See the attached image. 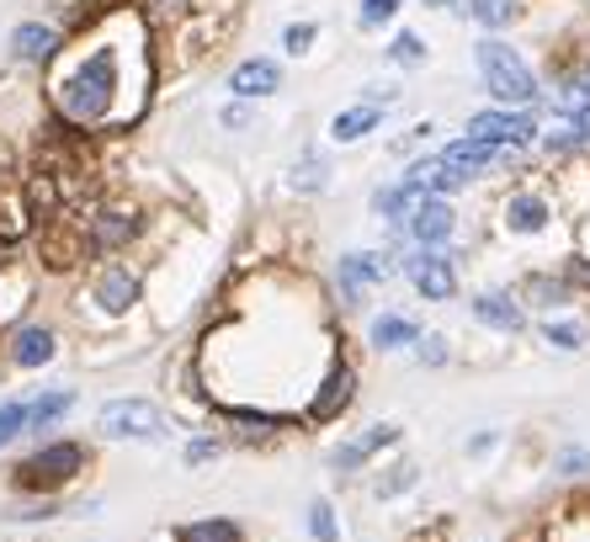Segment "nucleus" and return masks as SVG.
<instances>
[{
  "label": "nucleus",
  "mask_w": 590,
  "mask_h": 542,
  "mask_svg": "<svg viewBox=\"0 0 590 542\" xmlns=\"http://www.w3.org/2000/svg\"><path fill=\"white\" fill-rule=\"evenodd\" d=\"M246 123H250V107H246V101L223 107V128H246Z\"/></svg>",
  "instance_id": "a19ab883"
},
{
  "label": "nucleus",
  "mask_w": 590,
  "mask_h": 542,
  "mask_svg": "<svg viewBox=\"0 0 590 542\" xmlns=\"http://www.w3.org/2000/svg\"><path fill=\"white\" fill-rule=\"evenodd\" d=\"M473 64H479V80H484V91L494 97V107H538V97H542L538 74H532V64L506 38H484L473 49Z\"/></svg>",
  "instance_id": "39448f33"
},
{
  "label": "nucleus",
  "mask_w": 590,
  "mask_h": 542,
  "mask_svg": "<svg viewBox=\"0 0 590 542\" xmlns=\"http://www.w3.org/2000/svg\"><path fill=\"white\" fill-rule=\"evenodd\" d=\"M404 240L420 250H447L458 240V208L452 198H420L404 219Z\"/></svg>",
  "instance_id": "ddd939ff"
},
{
  "label": "nucleus",
  "mask_w": 590,
  "mask_h": 542,
  "mask_svg": "<svg viewBox=\"0 0 590 542\" xmlns=\"http://www.w3.org/2000/svg\"><path fill=\"white\" fill-rule=\"evenodd\" d=\"M399 271H404V282L416 288L426 303H452L458 298V250H420L410 245L399 255Z\"/></svg>",
  "instance_id": "0eeeda50"
},
{
  "label": "nucleus",
  "mask_w": 590,
  "mask_h": 542,
  "mask_svg": "<svg viewBox=\"0 0 590 542\" xmlns=\"http://www.w3.org/2000/svg\"><path fill=\"white\" fill-rule=\"evenodd\" d=\"M416 362H420V368H447V362H452V345H447V335L426 330V335L416 341Z\"/></svg>",
  "instance_id": "f704fd0d"
},
{
  "label": "nucleus",
  "mask_w": 590,
  "mask_h": 542,
  "mask_svg": "<svg viewBox=\"0 0 590 542\" xmlns=\"http://www.w3.org/2000/svg\"><path fill=\"white\" fill-rule=\"evenodd\" d=\"M74 404H80V394L74 389H38V394L27 399V436H38L43 442V431H59L64 420L74 415Z\"/></svg>",
  "instance_id": "a211bd4d"
},
{
  "label": "nucleus",
  "mask_w": 590,
  "mask_h": 542,
  "mask_svg": "<svg viewBox=\"0 0 590 542\" xmlns=\"http://www.w3.org/2000/svg\"><path fill=\"white\" fill-rule=\"evenodd\" d=\"M399 442H404V425L378 420V425H368V431H357L351 442L330 446V469H336V473H362L378 452H389V446H399Z\"/></svg>",
  "instance_id": "4468645a"
},
{
  "label": "nucleus",
  "mask_w": 590,
  "mask_h": 542,
  "mask_svg": "<svg viewBox=\"0 0 590 542\" xmlns=\"http://www.w3.org/2000/svg\"><path fill=\"white\" fill-rule=\"evenodd\" d=\"M303 526H309V538H314V542H341V516H336V505H330L324 494H314V500H309Z\"/></svg>",
  "instance_id": "c756f323"
},
{
  "label": "nucleus",
  "mask_w": 590,
  "mask_h": 542,
  "mask_svg": "<svg viewBox=\"0 0 590 542\" xmlns=\"http://www.w3.org/2000/svg\"><path fill=\"white\" fill-rule=\"evenodd\" d=\"M426 6H458V0H426Z\"/></svg>",
  "instance_id": "79ce46f5"
},
{
  "label": "nucleus",
  "mask_w": 590,
  "mask_h": 542,
  "mask_svg": "<svg viewBox=\"0 0 590 542\" xmlns=\"http://www.w3.org/2000/svg\"><path fill=\"white\" fill-rule=\"evenodd\" d=\"M458 11H463V17H473L479 27H490V32L521 22V0H468V6H458Z\"/></svg>",
  "instance_id": "a878e982"
},
{
  "label": "nucleus",
  "mask_w": 590,
  "mask_h": 542,
  "mask_svg": "<svg viewBox=\"0 0 590 542\" xmlns=\"http://www.w3.org/2000/svg\"><path fill=\"white\" fill-rule=\"evenodd\" d=\"M144 303H149V271H144V261H133V255L97 261V267L86 271L80 293H74V309L91 324H128Z\"/></svg>",
  "instance_id": "f03ea898"
},
{
  "label": "nucleus",
  "mask_w": 590,
  "mask_h": 542,
  "mask_svg": "<svg viewBox=\"0 0 590 542\" xmlns=\"http://www.w3.org/2000/svg\"><path fill=\"white\" fill-rule=\"evenodd\" d=\"M389 59L393 64H404V70L426 64V38H420V32H399V38L389 43Z\"/></svg>",
  "instance_id": "72a5a7b5"
},
{
  "label": "nucleus",
  "mask_w": 590,
  "mask_h": 542,
  "mask_svg": "<svg viewBox=\"0 0 590 542\" xmlns=\"http://www.w3.org/2000/svg\"><path fill=\"white\" fill-rule=\"evenodd\" d=\"M393 271H399L393 250H346L336 261V298H341V309H362V298L372 288H383Z\"/></svg>",
  "instance_id": "6e6552de"
},
{
  "label": "nucleus",
  "mask_w": 590,
  "mask_h": 542,
  "mask_svg": "<svg viewBox=\"0 0 590 542\" xmlns=\"http://www.w3.org/2000/svg\"><path fill=\"white\" fill-rule=\"evenodd\" d=\"M490 446H500V431H479V436L468 442V458H484Z\"/></svg>",
  "instance_id": "ea45409f"
},
{
  "label": "nucleus",
  "mask_w": 590,
  "mask_h": 542,
  "mask_svg": "<svg viewBox=\"0 0 590 542\" xmlns=\"http://www.w3.org/2000/svg\"><path fill=\"white\" fill-rule=\"evenodd\" d=\"M192 11H197V0H144V22L149 27H160V22L181 27Z\"/></svg>",
  "instance_id": "473e14b6"
},
{
  "label": "nucleus",
  "mask_w": 590,
  "mask_h": 542,
  "mask_svg": "<svg viewBox=\"0 0 590 542\" xmlns=\"http://www.w3.org/2000/svg\"><path fill=\"white\" fill-rule=\"evenodd\" d=\"M80 229V250H86V267L97 261H118V255H133L144 245V234L154 229L149 208L139 198H101L91 213L74 219Z\"/></svg>",
  "instance_id": "7ed1b4c3"
},
{
  "label": "nucleus",
  "mask_w": 590,
  "mask_h": 542,
  "mask_svg": "<svg viewBox=\"0 0 590 542\" xmlns=\"http://www.w3.org/2000/svg\"><path fill=\"white\" fill-rule=\"evenodd\" d=\"M314 38H320V32H314L309 22H293L288 32H282V49H288V53H309V43H314Z\"/></svg>",
  "instance_id": "58836bf2"
},
{
  "label": "nucleus",
  "mask_w": 590,
  "mask_h": 542,
  "mask_svg": "<svg viewBox=\"0 0 590 542\" xmlns=\"http://www.w3.org/2000/svg\"><path fill=\"white\" fill-rule=\"evenodd\" d=\"M91 458H97V452L86 442H74V436H43V442L11 469V490L17 494H64L70 484H80V479L91 473Z\"/></svg>",
  "instance_id": "20e7f679"
},
{
  "label": "nucleus",
  "mask_w": 590,
  "mask_h": 542,
  "mask_svg": "<svg viewBox=\"0 0 590 542\" xmlns=\"http://www.w3.org/2000/svg\"><path fill=\"white\" fill-rule=\"evenodd\" d=\"M416 484H420V469L404 458V463H393V469H383L372 479V500H399V494H410Z\"/></svg>",
  "instance_id": "cd10ccee"
},
{
  "label": "nucleus",
  "mask_w": 590,
  "mask_h": 542,
  "mask_svg": "<svg viewBox=\"0 0 590 542\" xmlns=\"http://www.w3.org/2000/svg\"><path fill=\"white\" fill-rule=\"evenodd\" d=\"M223 452H229V436L197 431V436H187V446H181V463H187V469H208V463H219Z\"/></svg>",
  "instance_id": "c85d7f7f"
},
{
  "label": "nucleus",
  "mask_w": 590,
  "mask_h": 542,
  "mask_svg": "<svg viewBox=\"0 0 590 542\" xmlns=\"http://www.w3.org/2000/svg\"><path fill=\"white\" fill-rule=\"evenodd\" d=\"M521 309H542V314H559L564 303H574V288L564 282V271H527L521 277Z\"/></svg>",
  "instance_id": "6ab92c4d"
},
{
  "label": "nucleus",
  "mask_w": 590,
  "mask_h": 542,
  "mask_svg": "<svg viewBox=\"0 0 590 542\" xmlns=\"http://www.w3.org/2000/svg\"><path fill=\"white\" fill-rule=\"evenodd\" d=\"M426 335L420 330V320H410V314H399V309H383V314H372L368 324V345L372 351H416V341Z\"/></svg>",
  "instance_id": "aec40b11"
},
{
  "label": "nucleus",
  "mask_w": 590,
  "mask_h": 542,
  "mask_svg": "<svg viewBox=\"0 0 590 542\" xmlns=\"http://www.w3.org/2000/svg\"><path fill=\"white\" fill-rule=\"evenodd\" d=\"M171 542H250L234 516H192L171 532Z\"/></svg>",
  "instance_id": "5701e85b"
},
{
  "label": "nucleus",
  "mask_w": 590,
  "mask_h": 542,
  "mask_svg": "<svg viewBox=\"0 0 590 542\" xmlns=\"http://www.w3.org/2000/svg\"><path fill=\"white\" fill-rule=\"evenodd\" d=\"M553 473H559V479H586L590 446H559V452H553Z\"/></svg>",
  "instance_id": "c9c22d12"
},
{
  "label": "nucleus",
  "mask_w": 590,
  "mask_h": 542,
  "mask_svg": "<svg viewBox=\"0 0 590 542\" xmlns=\"http://www.w3.org/2000/svg\"><path fill=\"white\" fill-rule=\"evenodd\" d=\"M357 404V368H351V357L336 351L330 357V368L320 372V383H314V394L303 399V425H330V420H341L346 410Z\"/></svg>",
  "instance_id": "9d476101"
},
{
  "label": "nucleus",
  "mask_w": 590,
  "mask_h": 542,
  "mask_svg": "<svg viewBox=\"0 0 590 542\" xmlns=\"http://www.w3.org/2000/svg\"><path fill=\"white\" fill-rule=\"evenodd\" d=\"M27 309H32V271L17 245H0V330L27 320Z\"/></svg>",
  "instance_id": "dca6fc26"
},
{
  "label": "nucleus",
  "mask_w": 590,
  "mask_h": 542,
  "mask_svg": "<svg viewBox=\"0 0 590 542\" xmlns=\"http://www.w3.org/2000/svg\"><path fill=\"white\" fill-rule=\"evenodd\" d=\"M538 335L553 345V351H586V345H590V324L574 320V314H542Z\"/></svg>",
  "instance_id": "b1692460"
},
{
  "label": "nucleus",
  "mask_w": 590,
  "mask_h": 542,
  "mask_svg": "<svg viewBox=\"0 0 590 542\" xmlns=\"http://www.w3.org/2000/svg\"><path fill=\"white\" fill-rule=\"evenodd\" d=\"M282 86V64L277 59H240L234 70H229V91L240 101H261V97H271Z\"/></svg>",
  "instance_id": "412c9836"
},
{
  "label": "nucleus",
  "mask_w": 590,
  "mask_h": 542,
  "mask_svg": "<svg viewBox=\"0 0 590 542\" xmlns=\"http://www.w3.org/2000/svg\"><path fill=\"white\" fill-rule=\"evenodd\" d=\"M564 282L574 288V293L590 298V255H569V261H564Z\"/></svg>",
  "instance_id": "4c0bfd02"
},
{
  "label": "nucleus",
  "mask_w": 590,
  "mask_h": 542,
  "mask_svg": "<svg viewBox=\"0 0 590 542\" xmlns=\"http://www.w3.org/2000/svg\"><path fill=\"white\" fill-rule=\"evenodd\" d=\"M468 314L473 324H484L490 335H521L527 330V309H521L517 288H484V293L468 298Z\"/></svg>",
  "instance_id": "2eb2a0df"
},
{
  "label": "nucleus",
  "mask_w": 590,
  "mask_h": 542,
  "mask_svg": "<svg viewBox=\"0 0 590 542\" xmlns=\"http://www.w3.org/2000/svg\"><path fill=\"white\" fill-rule=\"evenodd\" d=\"M500 229L511 240H542L553 229V198L542 187H517L511 198L500 202Z\"/></svg>",
  "instance_id": "f8f14e48"
},
{
  "label": "nucleus",
  "mask_w": 590,
  "mask_h": 542,
  "mask_svg": "<svg viewBox=\"0 0 590 542\" xmlns=\"http://www.w3.org/2000/svg\"><path fill=\"white\" fill-rule=\"evenodd\" d=\"M59 357V324L53 320H38V314H27L6 330V341H0V362L11 372H43Z\"/></svg>",
  "instance_id": "1a4fd4ad"
},
{
  "label": "nucleus",
  "mask_w": 590,
  "mask_h": 542,
  "mask_svg": "<svg viewBox=\"0 0 590 542\" xmlns=\"http://www.w3.org/2000/svg\"><path fill=\"white\" fill-rule=\"evenodd\" d=\"M399 17V0H362V11H357V22L362 27H383Z\"/></svg>",
  "instance_id": "e433bc0d"
},
{
  "label": "nucleus",
  "mask_w": 590,
  "mask_h": 542,
  "mask_svg": "<svg viewBox=\"0 0 590 542\" xmlns=\"http://www.w3.org/2000/svg\"><path fill=\"white\" fill-rule=\"evenodd\" d=\"M378 123H383V107H368V101H357V107L336 112V123H330V139H336V144H357V139H368Z\"/></svg>",
  "instance_id": "393cba45"
},
{
  "label": "nucleus",
  "mask_w": 590,
  "mask_h": 542,
  "mask_svg": "<svg viewBox=\"0 0 590 542\" xmlns=\"http://www.w3.org/2000/svg\"><path fill=\"white\" fill-rule=\"evenodd\" d=\"M64 49V32L53 22H22L11 32V59L17 64H32V70H49L53 59Z\"/></svg>",
  "instance_id": "f3484780"
},
{
  "label": "nucleus",
  "mask_w": 590,
  "mask_h": 542,
  "mask_svg": "<svg viewBox=\"0 0 590 542\" xmlns=\"http://www.w3.org/2000/svg\"><path fill=\"white\" fill-rule=\"evenodd\" d=\"M49 107L53 123L74 133H128L149 112L154 91V53L149 22L139 6H101L86 17L80 38L59 49L49 64Z\"/></svg>",
  "instance_id": "f257e3e1"
},
{
  "label": "nucleus",
  "mask_w": 590,
  "mask_h": 542,
  "mask_svg": "<svg viewBox=\"0 0 590 542\" xmlns=\"http://www.w3.org/2000/svg\"><path fill=\"white\" fill-rule=\"evenodd\" d=\"M420 202V192L410 187V181H393V187H378L372 192V219L389 223L393 234H404V219H410V208Z\"/></svg>",
  "instance_id": "4be33fe9"
},
{
  "label": "nucleus",
  "mask_w": 590,
  "mask_h": 542,
  "mask_svg": "<svg viewBox=\"0 0 590 542\" xmlns=\"http://www.w3.org/2000/svg\"><path fill=\"white\" fill-rule=\"evenodd\" d=\"M468 139H479V144H494V149H527L538 144V118H532V107H484V112H473L463 128Z\"/></svg>",
  "instance_id": "9b49d317"
},
{
  "label": "nucleus",
  "mask_w": 590,
  "mask_h": 542,
  "mask_svg": "<svg viewBox=\"0 0 590 542\" xmlns=\"http://www.w3.org/2000/svg\"><path fill=\"white\" fill-rule=\"evenodd\" d=\"M64 511V494H22V505L11 511V521H53Z\"/></svg>",
  "instance_id": "2f4dec72"
},
{
  "label": "nucleus",
  "mask_w": 590,
  "mask_h": 542,
  "mask_svg": "<svg viewBox=\"0 0 590 542\" xmlns=\"http://www.w3.org/2000/svg\"><path fill=\"white\" fill-rule=\"evenodd\" d=\"M17 436H27V399L6 394V399H0V452L17 442Z\"/></svg>",
  "instance_id": "7c9ffc66"
},
{
  "label": "nucleus",
  "mask_w": 590,
  "mask_h": 542,
  "mask_svg": "<svg viewBox=\"0 0 590 542\" xmlns=\"http://www.w3.org/2000/svg\"><path fill=\"white\" fill-rule=\"evenodd\" d=\"M288 187H293L298 198H314V192H324V187H330V160H324V154H303L293 171H288Z\"/></svg>",
  "instance_id": "bb28decb"
},
{
  "label": "nucleus",
  "mask_w": 590,
  "mask_h": 542,
  "mask_svg": "<svg viewBox=\"0 0 590 542\" xmlns=\"http://www.w3.org/2000/svg\"><path fill=\"white\" fill-rule=\"evenodd\" d=\"M97 436L107 442H166L171 425H166V410L144 394H128V399H107L97 410Z\"/></svg>",
  "instance_id": "423d86ee"
}]
</instances>
